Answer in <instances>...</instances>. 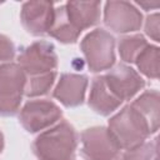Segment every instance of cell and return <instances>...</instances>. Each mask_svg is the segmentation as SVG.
I'll list each match as a JSON object with an SVG mask.
<instances>
[{"label":"cell","instance_id":"obj_1","mask_svg":"<svg viewBox=\"0 0 160 160\" xmlns=\"http://www.w3.org/2000/svg\"><path fill=\"white\" fill-rule=\"evenodd\" d=\"M39 160H75L76 131L66 120L40 134L34 145Z\"/></svg>","mask_w":160,"mask_h":160},{"label":"cell","instance_id":"obj_2","mask_svg":"<svg viewBox=\"0 0 160 160\" xmlns=\"http://www.w3.org/2000/svg\"><path fill=\"white\" fill-rule=\"evenodd\" d=\"M109 131L120 149H131L144 142L152 132L146 118L131 104L109 120Z\"/></svg>","mask_w":160,"mask_h":160},{"label":"cell","instance_id":"obj_3","mask_svg":"<svg viewBox=\"0 0 160 160\" xmlns=\"http://www.w3.org/2000/svg\"><path fill=\"white\" fill-rule=\"evenodd\" d=\"M26 75L18 64L0 65V115H12L25 91Z\"/></svg>","mask_w":160,"mask_h":160},{"label":"cell","instance_id":"obj_4","mask_svg":"<svg viewBox=\"0 0 160 160\" xmlns=\"http://www.w3.org/2000/svg\"><path fill=\"white\" fill-rule=\"evenodd\" d=\"M114 38L102 29L89 32L81 41V49L91 71H101L115 62Z\"/></svg>","mask_w":160,"mask_h":160},{"label":"cell","instance_id":"obj_5","mask_svg":"<svg viewBox=\"0 0 160 160\" xmlns=\"http://www.w3.org/2000/svg\"><path fill=\"white\" fill-rule=\"evenodd\" d=\"M56 60L54 46L46 41H38L28 46L19 55V66L24 70L25 75L38 78L56 72Z\"/></svg>","mask_w":160,"mask_h":160},{"label":"cell","instance_id":"obj_6","mask_svg":"<svg viewBox=\"0 0 160 160\" xmlns=\"http://www.w3.org/2000/svg\"><path fill=\"white\" fill-rule=\"evenodd\" d=\"M81 154L88 160H118L120 148L106 128L86 129L81 134Z\"/></svg>","mask_w":160,"mask_h":160},{"label":"cell","instance_id":"obj_7","mask_svg":"<svg viewBox=\"0 0 160 160\" xmlns=\"http://www.w3.org/2000/svg\"><path fill=\"white\" fill-rule=\"evenodd\" d=\"M61 118V110L48 100H31L20 111L19 120L30 132H36Z\"/></svg>","mask_w":160,"mask_h":160},{"label":"cell","instance_id":"obj_8","mask_svg":"<svg viewBox=\"0 0 160 160\" xmlns=\"http://www.w3.org/2000/svg\"><path fill=\"white\" fill-rule=\"evenodd\" d=\"M102 78L109 91L121 102L132 98L144 86L141 76L126 65H118Z\"/></svg>","mask_w":160,"mask_h":160},{"label":"cell","instance_id":"obj_9","mask_svg":"<svg viewBox=\"0 0 160 160\" xmlns=\"http://www.w3.org/2000/svg\"><path fill=\"white\" fill-rule=\"evenodd\" d=\"M141 14L126 1H108L105 4V24L116 32L138 30L141 26Z\"/></svg>","mask_w":160,"mask_h":160},{"label":"cell","instance_id":"obj_10","mask_svg":"<svg viewBox=\"0 0 160 160\" xmlns=\"http://www.w3.org/2000/svg\"><path fill=\"white\" fill-rule=\"evenodd\" d=\"M54 19V5L50 1H28L21 9V21L32 35L48 34Z\"/></svg>","mask_w":160,"mask_h":160},{"label":"cell","instance_id":"obj_11","mask_svg":"<svg viewBox=\"0 0 160 160\" xmlns=\"http://www.w3.org/2000/svg\"><path fill=\"white\" fill-rule=\"evenodd\" d=\"M64 10L68 21L78 32L96 24L100 18L99 1H69L64 5Z\"/></svg>","mask_w":160,"mask_h":160},{"label":"cell","instance_id":"obj_12","mask_svg":"<svg viewBox=\"0 0 160 160\" xmlns=\"http://www.w3.org/2000/svg\"><path fill=\"white\" fill-rule=\"evenodd\" d=\"M88 79L84 75L64 74L54 90V98L66 106H76L84 101Z\"/></svg>","mask_w":160,"mask_h":160},{"label":"cell","instance_id":"obj_13","mask_svg":"<svg viewBox=\"0 0 160 160\" xmlns=\"http://www.w3.org/2000/svg\"><path fill=\"white\" fill-rule=\"evenodd\" d=\"M121 101L116 99L106 88L104 78L96 76L92 80L91 91L89 96V105L101 115H109L111 111H114Z\"/></svg>","mask_w":160,"mask_h":160},{"label":"cell","instance_id":"obj_14","mask_svg":"<svg viewBox=\"0 0 160 160\" xmlns=\"http://www.w3.org/2000/svg\"><path fill=\"white\" fill-rule=\"evenodd\" d=\"M48 34L61 42H75L80 32H78L68 21L64 5L54 10L52 24L48 31Z\"/></svg>","mask_w":160,"mask_h":160},{"label":"cell","instance_id":"obj_15","mask_svg":"<svg viewBox=\"0 0 160 160\" xmlns=\"http://www.w3.org/2000/svg\"><path fill=\"white\" fill-rule=\"evenodd\" d=\"M132 105L146 118L152 132H155L159 126V92L155 90L146 91Z\"/></svg>","mask_w":160,"mask_h":160},{"label":"cell","instance_id":"obj_16","mask_svg":"<svg viewBox=\"0 0 160 160\" xmlns=\"http://www.w3.org/2000/svg\"><path fill=\"white\" fill-rule=\"evenodd\" d=\"M139 69L149 78L156 79L159 75V49L148 45L135 59Z\"/></svg>","mask_w":160,"mask_h":160},{"label":"cell","instance_id":"obj_17","mask_svg":"<svg viewBox=\"0 0 160 160\" xmlns=\"http://www.w3.org/2000/svg\"><path fill=\"white\" fill-rule=\"evenodd\" d=\"M148 46L146 40L141 35H135V36H129L124 38L119 42V51L120 56L122 58L124 61L126 62H132L135 61L136 56Z\"/></svg>","mask_w":160,"mask_h":160},{"label":"cell","instance_id":"obj_18","mask_svg":"<svg viewBox=\"0 0 160 160\" xmlns=\"http://www.w3.org/2000/svg\"><path fill=\"white\" fill-rule=\"evenodd\" d=\"M158 139L154 142H142L135 148L128 149L121 160H156Z\"/></svg>","mask_w":160,"mask_h":160},{"label":"cell","instance_id":"obj_19","mask_svg":"<svg viewBox=\"0 0 160 160\" xmlns=\"http://www.w3.org/2000/svg\"><path fill=\"white\" fill-rule=\"evenodd\" d=\"M55 75L56 72H51L38 78H29L28 84L25 85V94L28 96H38L46 94L55 80Z\"/></svg>","mask_w":160,"mask_h":160},{"label":"cell","instance_id":"obj_20","mask_svg":"<svg viewBox=\"0 0 160 160\" xmlns=\"http://www.w3.org/2000/svg\"><path fill=\"white\" fill-rule=\"evenodd\" d=\"M15 52L12 42L4 35L0 34V60H10L12 59Z\"/></svg>","mask_w":160,"mask_h":160},{"label":"cell","instance_id":"obj_21","mask_svg":"<svg viewBox=\"0 0 160 160\" xmlns=\"http://www.w3.org/2000/svg\"><path fill=\"white\" fill-rule=\"evenodd\" d=\"M159 14H154L148 18L146 20V26H145V30L148 32V35H150L155 41H159Z\"/></svg>","mask_w":160,"mask_h":160},{"label":"cell","instance_id":"obj_22","mask_svg":"<svg viewBox=\"0 0 160 160\" xmlns=\"http://www.w3.org/2000/svg\"><path fill=\"white\" fill-rule=\"evenodd\" d=\"M140 6H142V8H145V9H149V8H156V6H159V2L156 1V2H150V4H148V2H138Z\"/></svg>","mask_w":160,"mask_h":160},{"label":"cell","instance_id":"obj_23","mask_svg":"<svg viewBox=\"0 0 160 160\" xmlns=\"http://www.w3.org/2000/svg\"><path fill=\"white\" fill-rule=\"evenodd\" d=\"M2 146H4V140H2V134L0 132V152L2 150Z\"/></svg>","mask_w":160,"mask_h":160}]
</instances>
